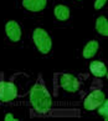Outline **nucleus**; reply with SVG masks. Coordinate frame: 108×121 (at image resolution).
<instances>
[{
	"label": "nucleus",
	"mask_w": 108,
	"mask_h": 121,
	"mask_svg": "<svg viewBox=\"0 0 108 121\" xmlns=\"http://www.w3.org/2000/svg\"><path fill=\"white\" fill-rule=\"evenodd\" d=\"M96 30L98 34L107 36L108 35V20L106 16H100L96 21Z\"/></svg>",
	"instance_id": "nucleus-11"
},
{
	"label": "nucleus",
	"mask_w": 108,
	"mask_h": 121,
	"mask_svg": "<svg viewBox=\"0 0 108 121\" xmlns=\"http://www.w3.org/2000/svg\"><path fill=\"white\" fill-rule=\"evenodd\" d=\"M53 14H55L56 19L60 21H66L70 17V9L68 6L62 5V4H58L53 9Z\"/></svg>",
	"instance_id": "nucleus-10"
},
{
	"label": "nucleus",
	"mask_w": 108,
	"mask_h": 121,
	"mask_svg": "<svg viewBox=\"0 0 108 121\" xmlns=\"http://www.w3.org/2000/svg\"><path fill=\"white\" fill-rule=\"evenodd\" d=\"M5 33L12 43H17L21 39V28L17 21L9 20L5 25Z\"/></svg>",
	"instance_id": "nucleus-6"
},
{
	"label": "nucleus",
	"mask_w": 108,
	"mask_h": 121,
	"mask_svg": "<svg viewBox=\"0 0 108 121\" xmlns=\"http://www.w3.org/2000/svg\"><path fill=\"white\" fill-rule=\"evenodd\" d=\"M106 3H107V0H96V1H94V9H96V10H100V9H102Z\"/></svg>",
	"instance_id": "nucleus-13"
},
{
	"label": "nucleus",
	"mask_w": 108,
	"mask_h": 121,
	"mask_svg": "<svg viewBox=\"0 0 108 121\" xmlns=\"http://www.w3.org/2000/svg\"><path fill=\"white\" fill-rule=\"evenodd\" d=\"M60 86L67 92H77L80 89V81L71 74H62L60 76Z\"/></svg>",
	"instance_id": "nucleus-5"
},
{
	"label": "nucleus",
	"mask_w": 108,
	"mask_h": 121,
	"mask_svg": "<svg viewBox=\"0 0 108 121\" xmlns=\"http://www.w3.org/2000/svg\"><path fill=\"white\" fill-rule=\"evenodd\" d=\"M30 102L34 109L40 114H46L52 106V97L47 87L45 86L41 76L30 90Z\"/></svg>",
	"instance_id": "nucleus-1"
},
{
	"label": "nucleus",
	"mask_w": 108,
	"mask_h": 121,
	"mask_svg": "<svg viewBox=\"0 0 108 121\" xmlns=\"http://www.w3.org/2000/svg\"><path fill=\"white\" fill-rule=\"evenodd\" d=\"M97 110H98V114H100L101 116H103L104 120L107 121L108 120V100L107 99H104V101L97 107Z\"/></svg>",
	"instance_id": "nucleus-12"
},
{
	"label": "nucleus",
	"mask_w": 108,
	"mask_h": 121,
	"mask_svg": "<svg viewBox=\"0 0 108 121\" xmlns=\"http://www.w3.org/2000/svg\"><path fill=\"white\" fill-rule=\"evenodd\" d=\"M4 119H5V121H16V117H14L12 114H6Z\"/></svg>",
	"instance_id": "nucleus-14"
},
{
	"label": "nucleus",
	"mask_w": 108,
	"mask_h": 121,
	"mask_svg": "<svg viewBox=\"0 0 108 121\" xmlns=\"http://www.w3.org/2000/svg\"><path fill=\"white\" fill-rule=\"evenodd\" d=\"M104 99H106V96H104V94H103L102 90H93L84 99L83 106L87 111H93L104 101Z\"/></svg>",
	"instance_id": "nucleus-4"
},
{
	"label": "nucleus",
	"mask_w": 108,
	"mask_h": 121,
	"mask_svg": "<svg viewBox=\"0 0 108 121\" xmlns=\"http://www.w3.org/2000/svg\"><path fill=\"white\" fill-rule=\"evenodd\" d=\"M98 48H100V45H98V43L96 40H91V41H88L84 45L83 50H82V56L84 59H91V57H93L97 54Z\"/></svg>",
	"instance_id": "nucleus-9"
},
{
	"label": "nucleus",
	"mask_w": 108,
	"mask_h": 121,
	"mask_svg": "<svg viewBox=\"0 0 108 121\" xmlns=\"http://www.w3.org/2000/svg\"><path fill=\"white\" fill-rule=\"evenodd\" d=\"M89 71L96 78H107V68L101 61H92L89 64Z\"/></svg>",
	"instance_id": "nucleus-8"
},
{
	"label": "nucleus",
	"mask_w": 108,
	"mask_h": 121,
	"mask_svg": "<svg viewBox=\"0 0 108 121\" xmlns=\"http://www.w3.org/2000/svg\"><path fill=\"white\" fill-rule=\"evenodd\" d=\"M47 5V0H22V6L26 10L32 11V13H39L42 11Z\"/></svg>",
	"instance_id": "nucleus-7"
},
{
	"label": "nucleus",
	"mask_w": 108,
	"mask_h": 121,
	"mask_svg": "<svg viewBox=\"0 0 108 121\" xmlns=\"http://www.w3.org/2000/svg\"><path fill=\"white\" fill-rule=\"evenodd\" d=\"M32 40L34 44L37 48V50L42 54H48L52 48V40L50 35L45 29L36 28L32 33Z\"/></svg>",
	"instance_id": "nucleus-2"
},
{
	"label": "nucleus",
	"mask_w": 108,
	"mask_h": 121,
	"mask_svg": "<svg viewBox=\"0 0 108 121\" xmlns=\"http://www.w3.org/2000/svg\"><path fill=\"white\" fill-rule=\"evenodd\" d=\"M17 96V87L11 81H0V101L10 102Z\"/></svg>",
	"instance_id": "nucleus-3"
}]
</instances>
